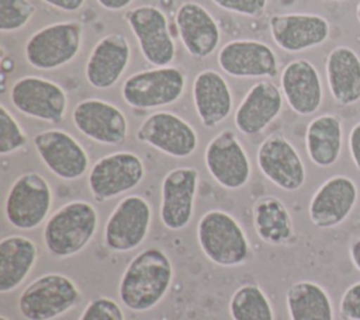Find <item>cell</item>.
<instances>
[{"mask_svg":"<svg viewBox=\"0 0 360 320\" xmlns=\"http://www.w3.org/2000/svg\"><path fill=\"white\" fill-rule=\"evenodd\" d=\"M136 139L176 159L191 156L198 146L195 129L170 111H156L148 115L136 131Z\"/></svg>","mask_w":360,"mask_h":320,"instance_id":"obj_13","label":"cell"},{"mask_svg":"<svg viewBox=\"0 0 360 320\" xmlns=\"http://www.w3.org/2000/svg\"><path fill=\"white\" fill-rule=\"evenodd\" d=\"M283 97L281 90L270 80L255 83L235 111L236 129L248 136L262 133L280 115Z\"/></svg>","mask_w":360,"mask_h":320,"instance_id":"obj_23","label":"cell"},{"mask_svg":"<svg viewBox=\"0 0 360 320\" xmlns=\"http://www.w3.org/2000/svg\"><path fill=\"white\" fill-rule=\"evenodd\" d=\"M173 281V264L169 255L158 247L139 251L125 267L118 296L132 312H148L166 296Z\"/></svg>","mask_w":360,"mask_h":320,"instance_id":"obj_1","label":"cell"},{"mask_svg":"<svg viewBox=\"0 0 360 320\" xmlns=\"http://www.w3.org/2000/svg\"><path fill=\"white\" fill-rule=\"evenodd\" d=\"M219 67L232 77H274L278 73L277 55L267 44L256 39L226 42L217 56Z\"/></svg>","mask_w":360,"mask_h":320,"instance_id":"obj_19","label":"cell"},{"mask_svg":"<svg viewBox=\"0 0 360 320\" xmlns=\"http://www.w3.org/2000/svg\"><path fill=\"white\" fill-rule=\"evenodd\" d=\"M143 59L155 66H170L176 58V44L169 31V21L163 10L153 4H143L125 13Z\"/></svg>","mask_w":360,"mask_h":320,"instance_id":"obj_9","label":"cell"},{"mask_svg":"<svg viewBox=\"0 0 360 320\" xmlns=\"http://www.w3.org/2000/svg\"><path fill=\"white\" fill-rule=\"evenodd\" d=\"M219 8L239 15L259 18L264 14L269 0H211Z\"/></svg>","mask_w":360,"mask_h":320,"instance_id":"obj_35","label":"cell"},{"mask_svg":"<svg viewBox=\"0 0 360 320\" xmlns=\"http://www.w3.org/2000/svg\"><path fill=\"white\" fill-rule=\"evenodd\" d=\"M82 298L68 275L48 272L30 282L18 298V310L27 320H53L73 309Z\"/></svg>","mask_w":360,"mask_h":320,"instance_id":"obj_4","label":"cell"},{"mask_svg":"<svg viewBox=\"0 0 360 320\" xmlns=\"http://www.w3.org/2000/svg\"><path fill=\"white\" fill-rule=\"evenodd\" d=\"M72 119L80 133L101 145H121L128 136L125 114L117 105L100 98L77 102L72 111Z\"/></svg>","mask_w":360,"mask_h":320,"instance_id":"obj_17","label":"cell"},{"mask_svg":"<svg viewBox=\"0 0 360 320\" xmlns=\"http://www.w3.org/2000/svg\"><path fill=\"white\" fill-rule=\"evenodd\" d=\"M34 147L56 177L73 181L89 170V154L79 140L62 129L41 131L34 136Z\"/></svg>","mask_w":360,"mask_h":320,"instance_id":"obj_16","label":"cell"},{"mask_svg":"<svg viewBox=\"0 0 360 320\" xmlns=\"http://www.w3.org/2000/svg\"><path fill=\"white\" fill-rule=\"evenodd\" d=\"M187 76L177 66H162L131 74L122 84L124 101L136 109H153L177 102L184 94Z\"/></svg>","mask_w":360,"mask_h":320,"instance_id":"obj_5","label":"cell"},{"mask_svg":"<svg viewBox=\"0 0 360 320\" xmlns=\"http://www.w3.org/2000/svg\"><path fill=\"white\" fill-rule=\"evenodd\" d=\"M356 18H357V21H359V24H360V1H359L357 6H356Z\"/></svg>","mask_w":360,"mask_h":320,"instance_id":"obj_41","label":"cell"},{"mask_svg":"<svg viewBox=\"0 0 360 320\" xmlns=\"http://www.w3.org/2000/svg\"><path fill=\"white\" fill-rule=\"evenodd\" d=\"M349 150L356 170L360 173V122L353 125L349 133Z\"/></svg>","mask_w":360,"mask_h":320,"instance_id":"obj_37","label":"cell"},{"mask_svg":"<svg viewBox=\"0 0 360 320\" xmlns=\"http://www.w3.org/2000/svg\"><path fill=\"white\" fill-rule=\"evenodd\" d=\"M290 320H335L329 293L316 282L297 281L285 293Z\"/></svg>","mask_w":360,"mask_h":320,"instance_id":"obj_30","label":"cell"},{"mask_svg":"<svg viewBox=\"0 0 360 320\" xmlns=\"http://www.w3.org/2000/svg\"><path fill=\"white\" fill-rule=\"evenodd\" d=\"M38 258L35 241L21 234L3 237L0 241V293L17 289L32 271Z\"/></svg>","mask_w":360,"mask_h":320,"instance_id":"obj_27","label":"cell"},{"mask_svg":"<svg viewBox=\"0 0 360 320\" xmlns=\"http://www.w3.org/2000/svg\"><path fill=\"white\" fill-rule=\"evenodd\" d=\"M269 27L274 44L290 53L319 46L330 34L329 21L311 13L274 14L269 20Z\"/></svg>","mask_w":360,"mask_h":320,"instance_id":"obj_18","label":"cell"},{"mask_svg":"<svg viewBox=\"0 0 360 320\" xmlns=\"http://www.w3.org/2000/svg\"><path fill=\"white\" fill-rule=\"evenodd\" d=\"M197 240L204 255L219 267H239L250 257L249 239L243 227L222 209H210L200 218Z\"/></svg>","mask_w":360,"mask_h":320,"instance_id":"obj_3","label":"cell"},{"mask_svg":"<svg viewBox=\"0 0 360 320\" xmlns=\"http://www.w3.org/2000/svg\"><path fill=\"white\" fill-rule=\"evenodd\" d=\"M343 125L339 116L322 114L314 118L305 132V149L309 160L322 168L333 166L342 153Z\"/></svg>","mask_w":360,"mask_h":320,"instance_id":"obj_28","label":"cell"},{"mask_svg":"<svg viewBox=\"0 0 360 320\" xmlns=\"http://www.w3.org/2000/svg\"><path fill=\"white\" fill-rule=\"evenodd\" d=\"M229 314L232 320H274L273 306L256 284L238 286L229 299Z\"/></svg>","mask_w":360,"mask_h":320,"instance_id":"obj_31","label":"cell"},{"mask_svg":"<svg viewBox=\"0 0 360 320\" xmlns=\"http://www.w3.org/2000/svg\"><path fill=\"white\" fill-rule=\"evenodd\" d=\"M281 93L288 107L298 115L316 112L322 104L323 90L318 69L307 59H294L287 63L280 77Z\"/></svg>","mask_w":360,"mask_h":320,"instance_id":"obj_24","label":"cell"},{"mask_svg":"<svg viewBox=\"0 0 360 320\" xmlns=\"http://www.w3.org/2000/svg\"><path fill=\"white\" fill-rule=\"evenodd\" d=\"M42 1L49 4L53 8H58L66 13L79 11L86 3V0H42Z\"/></svg>","mask_w":360,"mask_h":320,"instance_id":"obj_38","label":"cell"},{"mask_svg":"<svg viewBox=\"0 0 360 320\" xmlns=\"http://www.w3.org/2000/svg\"><path fill=\"white\" fill-rule=\"evenodd\" d=\"M83 27L77 21H60L34 32L24 46L27 62L38 70H53L70 63L82 49Z\"/></svg>","mask_w":360,"mask_h":320,"instance_id":"obj_6","label":"cell"},{"mask_svg":"<svg viewBox=\"0 0 360 320\" xmlns=\"http://www.w3.org/2000/svg\"><path fill=\"white\" fill-rule=\"evenodd\" d=\"M326 81L332 98L339 105L360 101V56L349 46L333 48L325 60Z\"/></svg>","mask_w":360,"mask_h":320,"instance_id":"obj_26","label":"cell"},{"mask_svg":"<svg viewBox=\"0 0 360 320\" xmlns=\"http://www.w3.org/2000/svg\"><path fill=\"white\" fill-rule=\"evenodd\" d=\"M150 222L152 208L143 196H124L104 225V243L115 253L132 251L145 241Z\"/></svg>","mask_w":360,"mask_h":320,"instance_id":"obj_11","label":"cell"},{"mask_svg":"<svg viewBox=\"0 0 360 320\" xmlns=\"http://www.w3.org/2000/svg\"><path fill=\"white\" fill-rule=\"evenodd\" d=\"M37 8L30 0H0V31L15 32L24 28Z\"/></svg>","mask_w":360,"mask_h":320,"instance_id":"obj_32","label":"cell"},{"mask_svg":"<svg viewBox=\"0 0 360 320\" xmlns=\"http://www.w3.org/2000/svg\"><path fill=\"white\" fill-rule=\"evenodd\" d=\"M79 320H125V316L114 299L97 296L86 305Z\"/></svg>","mask_w":360,"mask_h":320,"instance_id":"obj_34","label":"cell"},{"mask_svg":"<svg viewBox=\"0 0 360 320\" xmlns=\"http://www.w3.org/2000/svg\"><path fill=\"white\" fill-rule=\"evenodd\" d=\"M191 93L195 112L205 128H214L229 116L233 97L228 81L221 73L212 69L197 73Z\"/></svg>","mask_w":360,"mask_h":320,"instance_id":"obj_25","label":"cell"},{"mask_svg":"<svg viewBox=\"0 0 360 320\" xmlns=\"http://www.w3.org/2000/svg\"><path fill=\"white\" fill-rule=\"evenodd\" d=\"M176 27L179 38L194 59L210 58L219 41L221 31L214 15L197 1H183L176 10Z\"/></svg>","mask_w":360,"mask_h":320,"instance_id":"obj_21","label":"cell"},{"mask_svg":"<svg viewBox=\"0 0 360 320\" xmlns=\"http://www.w3.org/2000/svg\"><path fill=\"white\" fill-rule=\"evenodd\" d=\"M322 1H326V3H332V1H345V0H322Z\"/></svg>","mask_w":360,"mask_h":320,"instance_id":"obj_42","label":"cell"},{"mask_svg":"<svg viewBox=\"0 0 360 320\" xmlns=\"http://www.w3.org/2000/svg\"><path fill=\"white\" fill-rule=\"evenodd\" d=\"M200 173L194 167H176L162 180L159 216L172 232L183 230L191 222Z\"/></svg>","mask_w":360,"mask_h":320,"instance_id":"obj_15","label":"cell"},{"mask_svg":"<svg viewBox=\"0 0 360 320\" xmlns=\"http://www.w3.org/2000/svg\"><path fill=\"white\" fill-rule=\"evenodd\" d=\"M52 199V188L44 175L37 171L22 173L8 188L4 202L6 218L15 229H37L46 219Z\"/></svg>","mask_w":360,"mask_h":320,"instance_id":"obj_7","label":"cell"},{"mask_svg":"<svg viewBox=\"0 0 360 320\" xmlns=\"http://www.w3.org/2000/svg\"><path fill=\"white\" fill-rule=\"evenodd\" d=\"M0 320H10V319H7L6 316H0Z\"/></svg>","mask_w":360,"mask_h":320,"instance_id":"obj_43","label":"cell"},{"mask_svg":"<svg viewBox=\"0 0 360 320\" xmlns=\"http://www.w3.org/2000/svg\"><path fill=\"white\" fill-rule=\"evenodd\" d=\"M131 60V45L125 35L112 32L97 41L87 62V83L97 90H107L117 84Z\"/></svg>","mask_w":360,"mask_h":320,"instance_id":"obj_22","label":"cell"},{"mask_svg":"<svg viewBox=\"0 0 360 320\" xmlns=\"http://www.w3.org/2000/svg\"><path fill=\"white\" fill-rule=\"evenodd\" d=\"M98 6L108 11H121L125 10L134 0H96Z\"/></svg>","mask_w":360,"mask_h":320,"instance_id":"obj_39","label":"cell"},{"mask_svg":"<svg viewBox=\"0 0 360 320\" xmlns=\"http://www.w3.org/2000/svg\"><path fill=\"white\" fill-rule=\"evenodd\" d=\"M10 100L24 115L49 124L62 122L69 104L66 91L41 76H24L15 80L10 88Z\"/></svg>","mask_w":360,"mask_h":320,"instance_id":"obj_10","label":"cell"},{"mask_svg":"<svg viewBox=\"0 0 360 320\" xmlns=\"http://www.w3.org/2000/svg\"><path fill=\"white\" fill-rule=\"evenodd\" d=\"M357 184L347 175H333L323 181L308 205L311 223L318 229H332L343 223L356 206Z\"/></svg>","mask_w":360,"mask_h":320,"instance_id":"obj_20","label":"cell"},{"mask_svg":"<svg viewBox=\"0 0 360 320\" xmlns=\"http://www.w3.org/2000/svg\"><path fill=\"white\" fill-rule=\"evenodd\" d=\"M256 161L262 174L283 191H297L305 182L304 161L283 133H271L260 143Z\"/></svg>","mask_w":360,"mask_h":320,"instance_id":"obj_14","label":"cell"},{"mask_svg":"<svg viewBox=\"0 0 360 320\" xmlns=\"http://www.w3.org/2000/svg\"><path fill=\"white\" fill-rule=\"evenodd\" d=\"M339 313L345 320H360V282L352 284L342 295Z\"/></svg>","mask_w":360,"mask_h":320,"instance_id":"obj_36","label":"cell"},{"mask_svg":"<svg viewBox=\"0 0 360 320\" xmlns=\"http://www.w3.org/2000/svg\"><path fill=\"white\" fill-rule=\"evenodd\" d=\"M97 227L96 208L87 201H70L48 218L42 232L45 248L56 258L76 255L89 246Z\"/></svg>","mask_w":360,"mask_h":320,"instance_id":"obj_2","label":"cell"},{"mask_svg":"<svg viewBox=\"0 0 360 320\" xmlns=\"http://www.w3.org/2000/svg\"><path fill=\"white\" fill-rule=\"evenodd\" d=\"M253 227L262 241L270 246L287 244L294 236L291 215L281 199L264 195L253 204Z\"/></svg>","mask_w":360,"mask_h":320,"instance_id":"obj_29","label":"cell"},{"mask_svg":"<svg viewBox=\"0 0 360 320\" xmlns=\"http://www.w3.org/2000/svg\"><path fill=\"white\" fill-rule=\"evenodd\" d=\"M349 255H350V261L353 264V267L360 271V237L356 239L349 248Z\"/></svg>","mask_w":360,"mask_h":320,"instance_id":"obj_40","label":"cell"},{"mask_svg":"<svg viewBox=\"0 0 360 320\" xmlns=\"http://www.w3.org/2000/svg\"><path fill=\"white\" fill-rule=\"evenodd\" d=\"M204 163L210 175L225 189H240L250 180L249 156L231 129L221 131L208 142Z\"/></svg>","mask_w":360,"mask_h":320,"instance_id":"obj_12","label":"cell"},{"mask_svg":"<svg viewBox=\"0 0 360 320\" xmlns=\"http://www.w3.org/2000/svg\"><path fill=\"white\" fill-rule=\"evenodd\" d=\"M145 177L142 159L128 150L98 159L90 168L87 184L96 202H105L138 187Z\"/></svg>","mask_w":360,"mask_h":320,"instance_id":"obj_8","label":"cell"},{"mask_svg":"<svg viewBox=\"0 0 360 320\" xmlns=\"http://www.w3.org/2000/svg\"><path fill=\"white\" fill-rule=\"evenodd\" d=\"M28 142L27 133L20 126L18 121L14 115L6 108V105H0V154L6 156L25 147Z\"/></svg>","mask_w":360,"mask_h":320,"instance_id":"obj_33","label":"cell"}]
</instances>
